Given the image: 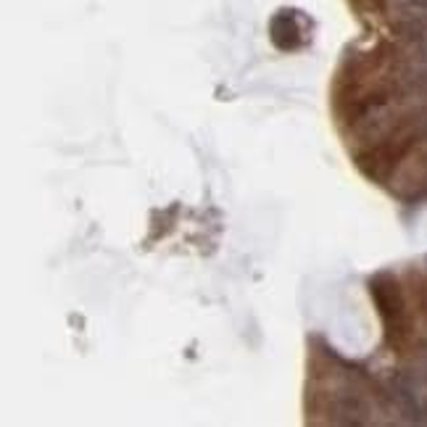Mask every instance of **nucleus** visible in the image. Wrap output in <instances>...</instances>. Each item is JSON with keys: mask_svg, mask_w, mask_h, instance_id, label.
<instances>
[{"mask_svg": "<svg viewBox=\"0 0 427 427\" xmlns=\"http://www.w3.org/2000/svg\"><path fill=\"white\" fill-rule=\"evenodd\" d=\"M369 293H372V299L378 303V311L380 317H383L387 335L390 338L404 335L407 311H404V299H401V290H398V282L393 279V275H387V272L375 275V277L369 279Z\"/></svg>", "mask_w": 427, "mask_h": 427, "instance_id": "nucleus-1", "label": "nucleus"}, {"mask_svg": "<svg viewBox=\"0 0 427 427\" xmlns=\"http://www.w3.org/2000/svg\"><path fill=\"white\" fill-rule=\"evenodd\" d=\"M269 37L279 50H296L303 45V30H301L296 11H279L269 21Z\"/></svg>", "mask_w": 427, "mask_h": 427, "instance_id": "nucleus-2", "label": "nucleus"}]
</instances>
